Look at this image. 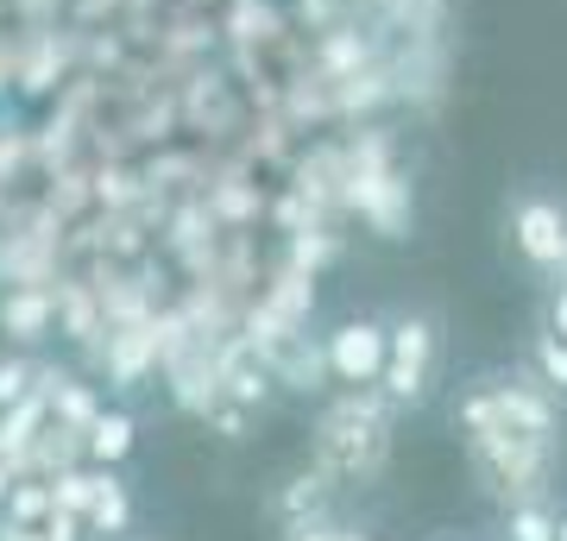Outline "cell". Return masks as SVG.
I'll return each mask as SVG.
<instances>
[{
	"mask_svg": "<svg viewBox=\"0 0 567 541\" xmlns=\"http://www.w3.org/2000/svg\"><path fill=\"white\" fill-rule=\"evenodd\" d=\"M391 409L379 397V384H360V391H341V397L328 403L322 416H316V454L309 460L322 466L334 485H379L391 466Z\"/></svg>",
	"mask_w": 567,
	"mask_h": 541,
	"instance_id": "obj_1",
	"label": "cell"
},
{
	"mask_svg": "<svg viewBox=\"0 0 567 541\" xmlns=\"http://www.w3.org/2000/svg\"><path fill=\"white\" fill-rule=\"evenodd\" d=\"M466 466L498 510L524 498H548L555 491V447L561 441H536V435H511V428H480V435H461Z\"/></svg>",
	"mask_w": 567,
	"mask_h": 541,
	"instance_id": "obj_2",
	"label": "cell"
},
{
	"mask_svg": "<svg viewBox=\"0 0 567 541\" xmlns=\"http://www.w3.org/2000/svg\"><path fill=\"white\" fill-rule=\"evenodd\" d=\"M435 384H442V315L435 309H391L379 397L391 409H423L435 397Z\"/></svg>",
	"mask_w": 567,
	"mask_h": 541,
	"instance_id": "obj_3",
	"label": "cell"
},
{
	"mask_svg": "<svg viewBox=\"0 0 567 541\" xmlns=\"http://www.w3.org/2000/svg\"><path fill=\"white\" fill-rule=\"evenodd\" d=\"M505 233H511V252L524 259L529 278H543V283L567 278V201L561 196L517 189L505 208Z\"/></svg>",
	"mask_w": 567,
	"mask_h": 541,
	"instance_id": "obj_4",
	"label": "cell"
},
{
	"mask_svg": "<svg viewBox=\"0 0 567 541\" xmlns=\"http://www.w3.org/2000/svg\"><path fill=\"white\" fill-rule=\"evenodd\" d=\"M486 397H492V428L536 435V441H561V397L543 391L524 365H511V372H486Z\"/></svg>",
	"mask_w": 567,
	"mask_h": 541,
	"instance_id": "obj_5",
	"label": "cell"
},
{
	"mask_svg": "<svg viewBox=\"0 0 567 541\" xmlns=\"http://www.w3.org/2000/svg\"><path fill=\"white\" fill-rule=\"evenodd\" d=\"M322 365L341 391L379 384V365H385V315H341L322 334Z\"/></svg>",
	"mask_w": 567,
	"mask_h": 541,
	"instance_id": "obj_6",
	"label": "cell"
},
{
	"mask_svg": "<svg viewBox=\"0 0 567 541\" xmlns=\"http://www.w3.org/2000/svg\"><path fill=\"white\" fill-rule=\"evenodd\" d=\"M334 491H341V485L328 479L316 460H303V466H290V472L265 491V517L278 522V535L284 529H303V522H322L328 503H334Z\"/></svg>",
	"mask_w": 567,
	"mask_h": 541,
	"instance_id": "obj_7",
	"label": "cell"
},
{
	"mask_svg": "<svg viewBox=\"0 0 567 541\" xmlns=\"http://www.w3.org/2000/svg\"><path fill=\"white\" fill-rule=\"evenodd\" d=\"M51 321H58V296H51L44 283H20V290L0 296V334L20 346V353L51 341Z\"/></svg>",
	"mask_w": 567,
	"mask_h": 541,
	"instance_id": "obj_8",
	"label": "cell"
},
{
	"mask_svg": "<svg viewBox=\"0 0 567 541\" xmlns=\"http://www.w3.org/2000/svg\"><path fill=\"white\" fill-rule=\"evenodd\" d=\"M82 535H95V541L133 535V491H126V479L114 466H102V485H95V498L82 510Z\"/></svg>",
	"mask_w": 567,
	"mask_h": 541,
	"instance_id": "obj_9",
	"label": "cell"
},
{
	"mask_svg": "<svg viewBox=\"0 0 567 541\" xmlns=\"http://www.w3.org/2000/svg\"><path fill=\"white\" fill-rule=\"evenodd\" d=\"M133 441H140V422L126 416V409H95V422L82 428V460L89 466H121L126 454H133Z\"/></svg>",
	"mask_w": 567,
	"mask_h": 541,
	"instance_id": "obj_10",
	"label": "cell"
},
{
	"mask_svg": "<svg viewBox=\"0 0 567 541\" xmlns=\"http://www.w3.org/2000/svg\"><path fill=\"white\" fill-rule=\"evenodd\" d=\"M44 403H51V422H58V428H76V435L95 422V409H102V397H95L89 384H76L70 372H51V365H44Z\"/></svg>",
	"mask_w": 567,
	"mask_h": 541,
	"instance_id": "obj_11",
	"label": "cell"
},
{
	"mask_svg": "<svg viewBox=\"0 0 567 541\" xmlns=\"http://www.w3.org/2000/svg\"><path fill=\"white\" fill-rule=\"evenodd\" d=\"M517 365H524V372L543 384V391L567 397V341H561V334H548L543 321L524 334V360H517Z\"/></svg>",
	"mask_w": 567,
	"mask_h": 541,
	"instance_id": "obj_12",
	"label": "cell"
},
{
	"mask_svg": "<svg viewBox=\"0 0 567 541\" xmlns=\"http://www.w3.org/2000/svg\"><path fill=\"white\" fill-rule=\"evenodd\" d=\"M498 541H555V491L498 510Z\"/></svg>",
	"mask_w": 567,
	"mask_h": 541,
	"instance_id": "obj_13",
	"label": "cell"
},
{
	"mask_svg": "<svg viewBox=\"0 0 567 541\" xmlns=\"http://www.w3.org/2000/svg\"><path fill=\"white\" fill-rule=\"evenodd\" d=\"M0 517H7V522H25V529H39V522L51 517V485H44V479H13V485H7Z\"/></svg>",
	"mask_w": 567,
	"mask_h": 541,
	"instance_id": "obj_14",
	"label": "cell"
},
{
	"mask_svg": "<svg viewBox=\"0 0 567 541\" xmlns=\"http://www.w3.org/2000/svg\"><path fill=\"white\" fill-rule=\"evenodd\" d=\"M39 378H44V365L32 360V353H0V409L20 403V397H32Z\"/></svg>",
	"mask_w": 567,
	"mask_h": 541,
	"instance_id": "obj_15",
	"label": "cell"
},
{
	"mask_svg": "<svg viewBox=\"0 0 567 541\" xmlns=\"http://www.w3.org/2000/svg\"><path fill=\"white\" fill-rule=\"evenodd\" d=\"M548 327V334H561L567 341V278L561 283H548V296H543V315H536Z\"/></svg>",
	"mask_w": 567,
	"mask_h": 541,
	"instance_id": "obj_16",
	"label": "cell"
},
{
	"mask_svg": "<svg viewBox=\"0 0 567 541\" xmlns=\"http://www.w3.org/2000/svg\"><path fill=\"white\" fill-rule=\"evenodd\" d=\"M0 541H44V529H25V522H7V517H0Z\"/></svg>",
	"mask_w": 567,
	"mask_h": 541,
	"instance_id": "obj_17",
	"label": "cell"
},
{
	"mask_svg": "<svg viewBox=\"0 0 567 541\" xmlns=\"http://www.w3.org/2000/svg\"><path fill=\"white\" fill-rule=\"evenodd\" d=\"M334 541H379V535H365V529H341V522H334Z\"/></svg>",
	"mask_w": 567,
	"mask_h": 541,
	"instance_id": "obj_18",
	"label": "cell"
},
{
	"mask_svg": "<svg viewBox=\"0 0 567 541\" xmlns=\"http://www.w3.org/2000/svg\"><path fill=\"white\" fill-rule=\"evenodd\" d=\"M555 541H567V503H555Z\"/></svg>",
	"mask_w": 567,
	"mask_h": 541,
	"instance_id": "obj_19",
	"label": "cell"
},
{
	"mask_svg": "<svg viewBox=\"0 0 567 541\" xmlns=\"http://www.w3.org/2000/svg\"><path fill=\"white\" fill-rule=\"evenodd\" d=\"M13 479H20V472H13V466L0 460V503H7V485H13Z\"/></svg>",
	"mask_w": 567,
	"mask_h": 541,
	"instance_id": "obj_20",
	"label": "cell"
},
{
	"mask_svg": "<svg viewBox=\"0 0 567 541\" xmlns=\"http://www.w3.org/2000/svg\"><path fill=\"white\" fill-rule=\"evenodd\" d=\"M429 541H466V535H429Z\"/></svg>",
	"mask_w": 567,
	"mask_h": 541,
	"instance_id": "obj_21",
	"label": "cell"
},
{
	"mask_svg": "<svg viewBox=\"0 0 567 541\" xmlns=\"http://www.w3.org/2000/svg\"><path fill=\"white\" fill-rule=\"evenodd\" d=\"M121 541H126V535H121ZM140 541H164V535H140Z\"/></svg>",
	"mask_w": 567,
	"mask_h": 541,
	"instance_id": "obj_22",
	"label": "cell"
},
{
	"mask_svg": "<svg viewBox=\"0 0 567 541\" xmlns=\"http://www.w3.org/2000/svg\"><path fill=\"white\" fill-rule=\"evenodd\" d=\"M70 541H89V535H70Z\"/></svg>",
	"mask_w": 567,
	"mask_h": 541,
	"instance_id": "obj_23",
	"label": "cell"
}]
</instances>
